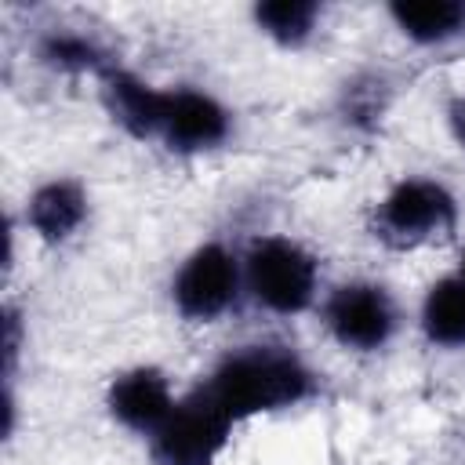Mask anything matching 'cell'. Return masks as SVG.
Listing matches in <instances>:
<instances>
[{"label": "cell", "instance_id": "obj_2", "mask_svg": "<svg viewBox=\"0 0 465 465\" xmlns=\"http://www.w3.org/2000/svg\"><path fill=\"white\" fill-rule=\"evenodd\" d=\"M243 291L272 316H298L320 294V258L294 236H258L243 254Z\"/></svg>", "mask_w": 465, "mask_h": 465}, {"label": "cell", "instance_id": "obj_10", "mask_svg": "<svg viewBox=\"0 0 465 465\" xmlns=\"http://www.w3.org/2000/svg\"><path fill=\"white\" fill-rule=\"evenodd\" d=\"M87 211L91 200L76 178H47L25 200V225L44 243H65L84 229Z\"/></svg>", "mask_w": 465, "mask_h": 465}, {"label": "cell", "instance_id": "obj_7", "mask_svg": "<svg viewBox=\"0 0 465 465\" xmlns=\"http://www.w3.org/2000/svg\"><path fill=\"white\" fill-rule=\"evenodd\" d=\"M232 134V113L222 98L203 87H167V109L160 124L163 149L182 156H200L222 149Z\"/></svg>", "mask_w": 465, "mask_h": 465}, {"label": "cell", "instance_id": "obj_9", "mask_svg": "<svg viewBox=\"0 0 465 465\" xmlns=\"http://www.w3.org/2000/svg\"><path fill=\"white\" fill-rule=\"evenodd\" d=\"M102 102L109 109V116L131 134V138H160V124H163V109H167V87H156L149 80H142L131 69H105L102 76Z\"/></svg>", "mask_w": 465, "mask_h": 465}, {"label": "cell", "instance_id": "obj_3", "mask_svg": "<svg viewBox=\"0 0 465 465\" xmlns=\"http://www.w3.org/2000/svg\"><path fill=\"white\" fill-rule=\"evenodd\" d=\"M458 225V196L429 174H403L374 203V236L392 251L447 240Z\"/></svg>", "mask_w": 465, "mask_h": 465}, {"label": "cell", "instance_id": "obj_1", "mask_svg": "<svg viewBox=\"0 0 465 465\" xmlns=\"http://www.w3.org/2000/svg\"><path fill=\"white\" fill-rule=\"evenodd\" d=\"M203 389L232 421H247L309 400L316 392V374L291 345L254 341L229 349L207 374Z\"/></svg>", "mask_w": 465, "mask_h": 465}, {"label": "cell", "instance_id": "obj_16", "mask_svg": "<svg viewBox=\"0 0 465 465\" xmlns=\"http://www.w3.org/2000/svg\"><path fill=\"white\" fill-rule=\"evenodd\" d=\"M461 272H465V247H461Z\"/></svg>", "mask_w": 465, "mask_h": 465}, {"label": "cell", "instance_id": "obj_12", "mask_svg": "<svg viewBox=\"0 0 465 465\" xmlns=\"http://www.w3.org/2000/svg\"><path fill=\"white\" fill-rule=\"evenodd\" d=\"M421 334L440 349H465V272H447L429 283L418 309Z\"/></svg>", "mask_w": 465, "mask_h": 465}, {"label": "cell", "instance_id": "obj_4", "mask_svg": "<svg viewBox=\"0 0 465 465\" xmlns=\"http://www.w3.org/2000/svg\"><path fill=\"white\" fill-rule=\"evenodd\" d=\"M240 294H247L243 291V258L222 240H207V243L193 247L171 276L174 312L189 323L222 320L240 302Z\"/></svg>", "mask_w": 465, "mask_h": 465}, {"label": "cell", "instance_id": "obj_14", "mask_svg": "<svg viewBox=\"0 0 465 465\" xmlns=\"http://www.w3.org/2000/svg\"><path fill=\"white\" fill-rule=\"evenodd\" d=\"M36 54L44 65L62 69V73H94L102 76L113 69V58L102 51V44L80 29H47L36 40Z\"/></svg>", "mask_w": 465, "mask_h": 465}, {"label": "cell", "instance_id": "obj_6", "mask_svg": "<svg viewBox=\"0 0 465 465\" xmlns=\"http://www.w3.org/2000/svg\"><path fill=\"white\" fill-rule=\"evenodd\" d=\"M232 425L236 421L211 400V392L196 385L178 400L160 432L149 436V454L156 465H218Z\"/></svg>", "mask_w": 465, "mask_h": 465}, {"label": "cell", "instance_id": "obj_15", "mask_svg": "<svg viewBox=\"0 0 465 465\" xmlns=\"http://www.w3.org/2000/svg\"><path fill=\"white\" fill-rule=\"evenodd\" d=\"M447 127H450V138L465 149V94H458L447 109Z\"/></svg>", "mask_w": 465, "mask_h": 465}, {"label": "cell", "instance_id": "obj_8", "mask_svg": "<svg viewBox=\"0 0 465 465\" xmlns=\"http://www.w3.org/2000/svg\"><path fill=\"white\" fill-rule=\"evenodd\" d=\"M178 400L182 396H174L171 378L153 363L120 371L105 389V407H109L113 421L145 440L160 432V425L174 414Z\"/></svg>", "mask_w": 465, "mask_h": 465}, {"label": "cell", "instance_id": "obj_13", "mask_svg": "<svg viewBox=\"0 0 465 465\" xmlns=\"http://www.w3.org/2000/svg\"><path fill=\"white\" fill-rule=\"evenodd\" d=\"M258 33H265L280 47H302L316 36L323 7L312 0H265L251 7Z\"/></svg>", "mask_w": 465, "mask_h": 465}, {"label": "cell", "instance_id": "obj_5", "mask_svg": "<svg viewBox=\"0 0 465 465\" xmlns=\"http://www.w3.org/2000/svg\"><path fill=\"white\" fill-rule=\"evenodd\" d=\"M320 320L345 352H378L400 331V302L378 280H345L323 298Z\"/></svg>", "mask_w": 465, "mask_h": 465}, {"label": "cell", "instance_id": "obj_11", "mask_svg": "<svg viewBox=\"0 0 465 465\" xmlns=\"http://www.w3.org/2000/svg\"><path fill=\"white\" fill-rule=\"evenodd\" d=\"M385 11L418 47H443L465 36V0H392Z\"/></svg>", "mask_w": 465, "mask_h": 465}]
</instances>
